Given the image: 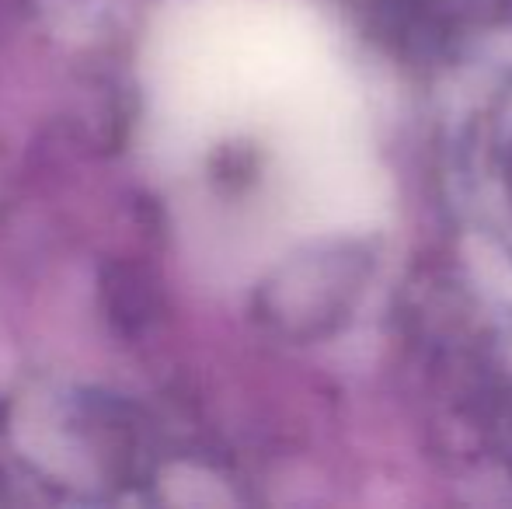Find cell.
<instances>
[{
  "instance_id": "1",
  "label": "cell",
  "mask_w": 512,
  "mask_h": 509,
  "mask_svg": "<svg viewBox=\"0 0 512 509\" xmlns=\"http://www.w3.org/2000/svg\"><path fill=\"white\" fill-rule=\"evenodd\" d=\"M108 311L112 321L122 325L126 332H136L140 321L147 318V286H143L140 272L133 269H112L108 272Z\"/></svg>"
}]
</instances>
